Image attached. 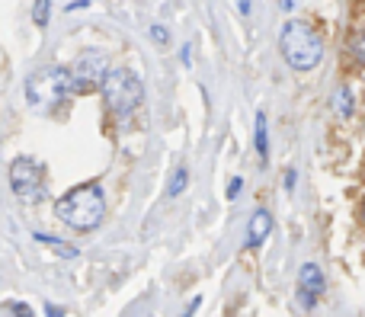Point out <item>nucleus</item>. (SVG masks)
<instances>
[{"mask_svg": "<svg viewBox=\"0 0 365 317\" xmlns=\"http://www.w3.org/2000/svg\"><path fill=\"white\" fill-rule=\"evenodd\" d=\"M103 209H106V196H103L100 183H83L77 189H71L68 196L58 199L55 212L64 224L77 231H93L103 222Z\"/></svg>", "mask_w": 365, "mask_h": 317, "instance_id": "obj_1", "label": "nucleus"}, {"mask_svg": "<svg viewBox=\"0 0 365 317\" xmlns=\"http://www.w3.org/2000/svg\"><path fill=\"white\" fill-rule=\"evenodd\" d=\"M26 93H29V100L36 103V106H55V103L68 100V96H74V93H87V90H83V83L77 80L71 71L42 68L26 80Z\"/></svg>", "mask_w": 365, "mask_h": 317, "instance_id": "obj_2", "label": "nucleus"}, {"mask_svg": "<svg viewBox=\"0 0 365 317\" xmlns=\"http://www.w3.org/2000/svg\"><path fill=\"white\" fill-rule=\"evenodd\" d=\"M282 55L295 71H311L321 64L324 45L308 23H298L295 19V23H285V29H282Z\"/></svg>", "mask_w": 365, "mask_h": 317, "instance_id": "obj_3", "label": "nucleus"}, {"mask_svg": "<svg viewBox=\"0 0 365 317\" xmlns=\"http://www.w3.org/2000/svg\"><path fill=\"white\" fill-rule=\"evenodd\" d=\"M100 90H103L106 106L113 109L119 119H128V115L141 106V96H145L141 80L132 74V71H109L106 80L100 83Z\"/></svg>", "mask_w": 365, "mask_h": 317, "instance_id": "obj_4", "label": "nucleus"}, {"mask_svg": "<svg viewBox=\"0 0 365 317\" xmlns=\"http://www.w3.org/2000/svg\"><path fill=\"white\" fill-rule=\"evenodd\" d=\"M10 186L23 202H38L45 196V170L38 160L16 157L10 164Z\"/></svg>", "mask_w": 365, "mask_h": 317, "instance_id": "obj_5", "label": "nucleus"}, {"mask_svg": "<svg viewBox=\"0 0 365 317\" xmlns=\"http://www.w3.org/2000/svg\"><path fill=\"white\" fill-rule=\"evenodd\" d=\"M71 74H74L77 80L83 83V90L96 87V83H103V80H106V74H109L106 55H103V51H96V48L83 51V55L77 58L74 64H71Z\"/></svg>", "mask_w": 365, "mask_h": 317, "instance_id": "obj_6", "label": "nucleus"}, {"mask_svg": "<svg viewBox=\"0 0 365 317\" xmlns=\"http://www.w3.org/2000/svg\"><path fill=\"white\" fill-rule=\"evenodd\" d=\"M324 292V273L314 266V263H304L302 273H298V298H302L304 308H314L317 298Z\"/></svg>", "mask_w": 365, "mask_h": 317, "instance_id": "obj_7", "label": "nucleus"}, {"mask_svg": "<svg viewBox=\"0 0 365 317\" xmlns=\"http://www.w3.org/2000/svg\"><path fill=\"white\" fill-rule=\"evenodd\" d=\"M272 231V215L266 209H257L250 218V231H247V247H259Z\"/></svg>", "mask_w": 365, "mask_h": 317, "instance_id": "obj_8", "label": "nucleus"}, {"mask_svg": "<svg viewBox=\"0 0 365 317\" xmlns=\"http://www.w3.org/2000/svg\"><path fill=\"white\" fill-rule=\"evenodd\" d=\"M253 145H257L259 160H269V128H266V115L257 113V125H253Z\"/></svg>", "mask_w": 365, "mask_h": 317, "instance_id": "obj_9", "label": "nucleus"}, {"mask_svg": "<svg viewBox=\"0 0 365 317\" xmlns=\"http://www.w3.org/2000/svg\"><path fill=\"white\" fill-rule=\"evenodd\" d=\"M36 241L38 244H45V247H51L58 256H64V260H74L77 256V247H71V244H64V241H58V237H48V234H36Z\"/></svg>", "mask_w": 365, "mask_h": 317, "instance_id": "obj_10", "label": "nucleus"}, {"mask_svg": "<svg viewBox=\"0 0 365 317\" xmlns=\"http://www.w3.org/2000/svg\"><path fill=\"white\" fill-rule=\"evenodd\" d=\"M334 109H336L340 115H349V113H353V90H349V87L336 90V96H334Z\"/></svg>", "mask_w": 365, "mask_h": 317, "instance_id": "obj_11", "label": "nucleus"}, {"mask_svg": "<svg viewBox=\"0 0 365 317\" xmlns=\"http://www.w3.org/2000/svg\"><path fill=\"white\" fill-rule=\"evenodd\" d=\"M186 183H189V173H186V170H182V167H180V170H177V173H173L170 186H167V196H170V199H177V196H180V192H182V189H186Z\"/></svg>", "mask_w": 365, "mask_h": 317, "instance_id": "obj_12", "label": "nucleus"}, {"mask_svg": "<svg viewBox=\"0 0 365 317\" xmlns=\"http://www.w3.org/2000/svg\"><path fill=\"white\" fill-rule=\"evenodd\" d=\"M32 16H36L38 26L48 23V0H36V6H32Z\"/></svg>", "mask_w": 365, "mask_h": 317, "instance_id": "obj_13", "label": "nucleus"}, {"mask_svg": "<svg viewBox=\"0 0 365 317\" xmlns=\"http://www.w3.org/2000/svg\"><path fill=\"white\" fill-rule=\"evenodd\" d=\"M349 48H353V58L356 61H365V36H353V42H349Z\"/></svg>", "mask_w": 365, "mask_h": 317, "instance_id": "obj_14", "label": "nucleus"}, {"mask_svg": "<svg viewBox=\"0 0 365 317\" xmlns=\"http://www.w3.org/2000/svg\"><path fill=\"white\" fill-rule=\"evenodd\" d=\"M151 38H154L158 45H167V42H170V32H167L160 23H154V26H151Z\"/></svg>", "mask_w": 365, "mask_h": 317, "instance_id": "obj_15", "label": "nucleus"}, {"mask_svg": "<svg viewBox=\"0 0 365 317\" xmlns=\"http://www.w3.org/2000/svg\"><path fill=\"white\" fill-rule=\"evenodd\" d=\"M240 186H244V180H240V177H234V180H231V186H227V199H231V202L240 196Z\"/></svg>", "mask_w": 365, "mask_h": 317, "instance_id": "obj_16", "label": "nucleus"}, {"mask_svg": "<svg viewBox=\"0 0 365 317\" xmlns=\"http://www.w3.org/2000/svg\"><path fill=\"white\" fill-rule=\"evenodd\" d=\"M10 308H13V314H16V317H32L29 305H19V301H10Z\"/></svg>", "mask_w": 365, "mask_h": 317, "instance_id": "obj_17", "label": "nucleus"}, {"mask_svg": "<svg viewBox=\"0 0 365 317\" xmlns=\"http://www.w3.org/2000/svg\"><path fill=\"white\" fill-rule=\"evenodd\" d=\"M199 305H202V298H192V301L186 305V311H182V317H192L195 311H199Z\"/></svg>", "mask_w": 365, "mask_h": 317, "instance_id": "obj_18", "label": "nucleus"}, {"mask_svg": "<svg viewBox=\"0 0 365 317\" xmlns=\"http://www.w3.org/2000/svg\"><path fill=\"white\" fill-rule=\"evenodd\" d=\"M45 317H64V311H61V308H55V305H48V308H45Z\"/></svg>", "mask_w": 365, "mask_h": 317, "instance_id": "obj_19", "label": "nucleus"}, {"mask_svg": "<svg viewBox=\"0 0 365 317\" xmlns=\"http://www.w3.org/2000/svg\"><path fill=\"white\" fill-rule=\"evenodd\" d=\"M282 4V10H295V6H302V0H279Z\"/></svg>", "mask_w": 365, "mask_h": 317, "instance_id": "obj_20", "label": "nucleus"}, {"mask_svg": "<svg viewBox=\"0 0 365 317\" xmlns=\"http://www.w3.org/2000/svg\"><path fill=\"white\" fill-rule=\"evenodd\" d=\"M285 186H289V189H292V186H295V170H289V173H285Z\"/></svg>", "mask_w": 365, "mask_h": 317, "instance_id": "obj_21", "label": "nucleus"}, {"mask_svg": "<svg viewBox=\"0 0 365 317\" xmlns=\"http://www.w3.org/2000/svg\"><path fill=\"white\" fill-rule=\"evenodd\" d=\"M237 6H240V13H244V16L250 13V0H237Z\"/></svg>", "mask_w": 365, "mask_h": 317, "instance_id": "obj_22", "label": "nucleus"}, {"mask_svg": "<svg viewBox=\"0 0 365 317\" xmlns=\"http://www.w3.org/2000/svg\"><path fill=\"white\" fill-rule=\"evenodd\" d=\"M362 212H365V205H362Z\"/></svg>", "mask_w": 365, "mask_h": 317, "instance_id": "obj_23", "label": "nucleus"}]
</instances>
